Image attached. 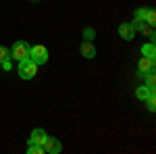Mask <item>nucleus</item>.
I'll return each instance as SVG.
<instances>
[{"instance_id": "nucleus-15", "label": "nucleus", "mask_w": 156, "mask_h": 154, "mask_svg": "<svg viewBox=\"0 0 156 154\" xmlns=\"http://www.w3.org/2000/svg\"><path fill=\"white\" fill-rule=\"evenodd\" d=\"M146 85H150V88H156V77H154V71L146 73Z\"/></svg>"}, {"instance_id": "nucleus-8", "label": "nucleus", "mask_w": 156, "mask_h": 154, "mask_svg": "<svg viewBox=\"0 0 156 154\" xmlns=\"http://www.w3.org/2000/svg\"><path fill=\"white\" fill-rule=\"evenodd\" d=\"M154 90H156V88H150V85H140V88L135 90V98H137V100H144V102H146L150 96L156 94Z\"/></svg>"}, {"instance_id": "nucleus-3", "label": "nucleus", "mask_w": 156, "mask_h": 154, "mask_svg": "<svg viewBox=\"0 0 156 154\" xmlns=\"http://www.w3.org/2000/svg\"><path fill=\"white\" fill-rule=\"evenodd\" d=\"M29 44L27 42H15L12 44V48H11V59H15V60H23V59H27L29 56Z\"/></svg>"}, {"instance_id": "nucleus-7", "label": "nucleus", "mask_w": 156, "mask_h": 154, "mask_svg": "<svg viewBox=\"0 0 156 154\" xmlns=\"http://www.w3.org/2000/svg\"><path fill=\"white\" fill-rule=\"evenodd\" d=\"M46 138H48V133L44 129H34L31 131V138H29V144H37V146H44V142H46Z\"/></svg>"}, {"instance_id": "nucleus-16", "label": "nucleus", "mask_w": 156, "mask_h": 154, "mask_svg": "<svg viewBox=\"0 0 156 154\" xmlns=\"http://www.w3.org/2000/svg\"><path fill=\"white\" fill-rule=\"evenodd\" d=\"M135 19L146 21V9H135Z\"/></svg>"}, {"instance_id": "nucleus-14", "label": "nucleus", "mask_w": 156, "mask_h": 154, "mask_svg": "<svg viewBox=\"0 0 156 154\" xmlns=\"http://www.w3.org/2000/svg\"><path fill=\"white\" fill-rule=\"evenodd\" d=\"M94 38H96V31H94L92 27H85V29H83V40H85V42H92Z\"/></svg>"}, {"instance_id": "nucleus-6", "label": "nucleus", "mask_w": 156, "mask_h": 154, "mask_svg": "<svg viewBox=\"0 0 156 154\" xmlns=\"http://www.w3.org/2000/svg\"><path fill=\"white\" fill-rule=\"evenodd\" d=\"M137 69H140V75H146V73L154 71V59L142 56V59H140V63H137Z\"/></svg>"}, {"instance_id": "nucleus-11", "label": "nucleus", "mask_w": 156, "mask_h": 154, "mask_svg": "<svg viewBox=\"0 0 156 154\" xmlns=\"http://www.w3.org/2000/svg\"><path fill=\"white\" fill-rule=\"evenodd\" d=\"M142 56H148V59H154V56H156L154 42H148V44H144V46H142Z\"/></svg>"}, {"instance_id": "nucleus-5", "label": "nucleus", "mask_w": 156, "mask_h": 154, "mask_svg": "<svg viewBox=\"0 0 156 154\" xmlns=\"http://www.w3.org/2000/svg\"><path fill=\"white\" fill-rule=\"evenodd\" d=\"M44 152L48 154H58L60 152V140H56V138H46V142H44Z\"/></svg>"}, {"instance_id": "nucleus-19", "label": "nucleus", "mask_w": 156, "mask_h": 154, "mask_svg": "<svg viewBox=\"0 0 156 154\" xmlns=\"http://www.w3.org/2000/svg\"><path fill=\"white\" fill-rule=\"evenodd\" d=\"M146 102H148V110H156V98L154 96H150Z\"/></svg>"}, {"instance_id": "nucleus-13", "label": "nucleus", "mask_w": 156, "mask_h": 154, "mask_svg": "<svg viewBox=\"0 0 156 154\" xmlns=\"http://www.w3.org/2000/svg\"><path fill=\"white\" fill-rule=\"evenodd\" d=\"M27 152H29V154H44V146H37V144H29V146H27Z\"/></svg>"}, {"instance_id": "nucleus-1", "label": "nucleus", "mask_w": 156, "mask_h": 154, "mask_svg": "<svg viewBox=\"0 0 156 154\" xmlns=\"http://www.w3.org/2000/svg\"><path fill=\"white\" fill-rule=\"evenodd\" d=\"M36 73H37V65L29 56L19 60V75H21V79H34Z\"/></svg>"}, {"instance_id": "nucleus-12", "label": "nucleus", "mask_w": 156, "mask_h": 154, "mask_svg": "<svg viewBox=\"0 0 156 154\" xmlns=\"http://www.w3.org/2000/svg\"><path fill=\"white\" fill-rule=\"evenodd\" d=\"M146 23L152 25V27L156 25V13H154V9H146Z\"/></svg>"}, {"instance_id": "nucleus-2", "label": "nucleus", "mask_w": 156, "mask_h": 154, "mask_svg": "<svg viewBox=\"0 0 156 154\" xmlns=\"http://www.w3.org/2000/svg\"><path fill=\"white\" fill-rule=\"evenodd\" d=\"M29 59L34 60L36 65H44L48 60V50L42 46V44H36V46L29 48Z\"/></svg>"}, {"instance_id": "nucleus-9", "label": "nucleus", "mask_w": 156, "mask_h": 154, "mask_svg": "<svg viewBox=\"0 0 156 154\" xmlns=\"http://www.w3.org/2000/svg\"><path fill=\"white\" fill-rule=\"evenodd\" d=\"M119 36L123 38V40H133V36H135V29L131 27V23H121L119 25Z\"/></svg>"}, {"instance_id": "nucleus-10", "label": "nucleus", "mask_w": 156, "mask_h": 154, "mask_svg": "<svg viewBox=\"0 0 156 154\" xmlns=\"http://www.w3.org/2000/svg\"><path fill=\"white\" fill-rule=\"evenodd\" d=\"M81 54H83V59H94V56H96V46H94V42H83V44H81Z\"/></svg>"}, {"instance_id": "nucleus-20", "label": "nucleus", "mask_w": 156, "mask_h": 154, "mask_svg": "<svg viewBox=\"0 0 156 154\" xmlns=\"http://www.w3.org/2000/svg\"><path fill=\"white\" fill-rule=\"evenodd\" d=\"M31 2H36V0H31Z\"/></svg>"}, {"instance_id": "nucleus-17", "label": "nucleus", "mask_w": 156, "mask_h": 154, "mask_svg": "<svg viewBox=\"0 0 156 154\" xmlns=\"http://www.w3.org/2000/svg\"><path fill=\"white\" fill-rule=\"evenodd\" d=\"M9 56H11V50H9V48H4V46H0V60L9 59Z\"/></svg>"}, {"instance_id": "nucleus-18", "label": "nucleus", "mask_w": 156, "mask_h": 154, "mask_svg": "<svg viewBox=\"0 0 156 154\" xmlns=\"http://www.w3.org/2000/svg\"><path fill=\"white\" fill-rule=\"evenodd\" d=\"M0 63H2V69H4V71H11V69H12L11 56H9V59H4V60H0Z\"/></svg>"}, {"instance_id": "nucleus-4", "label": "nucleus", "mask_w": 156, "mask_h": 154, "mask_svg": "<svg viewBox=\"0 0 156 154\" xmlns=\"http://www.w3.org/2000/svg\"><path fill=\"white\" fill-rule=\"evenodd\" d=\"M131 27L135 29V31H142V34H146V36H150V40H154V27H152V25H148L146 21H140V19H133Z\"/></svg>"}]
</instances>
